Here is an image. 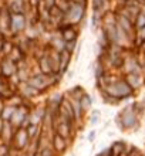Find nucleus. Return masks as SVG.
<instances>
[{
  "label": "nucleus",
  "mask_w": 145,
  "mask_h": 156,
  "mask_svg": "<svg viewBox=\"0 0 145 156\" xmlns=\"http://www.w3.org/2000/svg\"><path fill=\"white\" fill-rule=\"evenodd\" d=\"M16 62L12 61L9 57H0V77L10 80L13 75H16Z\"/></svg>",
  "instance_id": "39448f33"
},
{
  "label": "nucleus",
  "mask_w": 145,
  "mask_h": 156,
  "mask_svg": "<svg viewBox=\"0 0 145 156\" xmlns=\"http://www.w3.org/2000/svg\"><path fill=\"white\" fill-rule=\"evenodd\" d=\"M103 91H105L107 94H110L111 97H114V98H117V99H120V101H122V99H125V98H129V97L134 94V91L131 90V87L127 84L124 77L122 78L118 77L117 80L110 82Z\"/></svg>",
  "instance_id": "7ed1b4c3"
},
{
  "label": "nucleus",
  "mask_w": 145,
  "mask_h": 156,
  "mask_svg": "<svg viewBox=\"0 0 145 156\" xmlns=\"http://www.w3.org/2000/svg\"><path fill=\"white\" fill-rule=\"evenodd\" d=\"M4 38H6V37H0V57H2V53H3V44H4Z\"/></svg>",
  "instance_id": "b1692460"
},
{
  "label": "nucleus",
  "mask_w": 145,
  "mask_h": 156,
  "mask_svg": "<svg viewBox=\"0 0 145 156\" xmlns=\"http://www.w3.org/2000/svg\"><path fill=\"white\" fill-rule=\"evenodd\" d=\"M124 80L127 81V84L131 87L132 91H137L145 85V78L141 73H129V74H125Z\"/></svg>",
  "instance_id": "0eeeda50"
},
{
  "label": "nucleus",
  "mask_w": 145,
  "mask_h": 156,
  "mask_svg": "<svg viewBox=\"0 0 145 156\" xmlns=\"http://www.w3.org/2000/svg\"><path fill=\"white\" fill-rule=\"evenodd\" d=\"M12 142L14 145V148L19 149V151L26 148V145L29 142V135H27V131H26L24 128H19L14 132V135L12 136Z\"/></svg>",
  "instance_id": "6e6552de"
},
{
  "label": "nucleus",
  "mask_w": 145,
  "mask_h": 156,
  "mask_svg": "<svg viewBox=\"0 0 145 156\" xmlns=\"http://www.w3.org/2000/svg\"><path fill=\"white\" fill-rule=\"evenodd\" d=\"M77 44H78L77 41H70V43H66V47H64V48H66L67 51H70V53L73 54V53L75 51V50H77Z\"/></svg>",
  "instance_id": "5701e85b"
},
{
  "label": "nucleus",
  "mask_w": 145,
  "mask_h": 156,
  "mask_svg": "<svg viewBox=\"0 0 145 156\" xmlns=\"http://www.w3.org/2000/svg\"><path fill=\"white\" fill-rule=\"evenodd\" d=\"M71 104V108H73V114H74V118L75 121H78L84 116V109L81 108V104H80V99H75V98H68Z\"/></svg>",
  "instance_id": "2eb2a0df"
},
{
  "label": "nucleus",
  "mask_w": 145,
  "mask_h": 156,
  "mask_svg": "<svg viewBox=\"0 0 145 156\" xmlns=\"http://www.w3.org/2000/svg\"><path fill=\"white\" fill-rule=\"evenodd\" d=\"M110 3H111V0H91L92 13L104 17V14H105L108 10H111V9H110Z\"/></svg>",
  "instance_id": "9b49d317"
},
{
  "label": "nucleus",
  "mask_w": 145,
  "mask_h": 156,
  "mask_svg": "<svg viewBox=\"0 0 145 156\" xmlns=\"http://www.w3.org/2000/svg\"><path fill=\"white\" fill-rule=\"evenodd\" d=\"M50 48V45H49ZM47 48V50H49ZM37 64H38V70H40V73H43V74H54L53 71V67H51V62H50V58H49V54H47V51L43 55H40V57L37 58Z\"/></svg>",
  "instance_id": "f8f14e48"
},
{
  "label": "nucleus",
  "mask_w": 145,
  "mask_h": 156,
  "mask_svg": "<svg viewBox=\"0 0 145 156\" xmlns=\"http://www.w3.org/2000/svg\"><path fill=\"white\" fill-rule=\"evenodd\" d=\"M71 55L73 54L70 51H67L66 48L58 51V61H60V67H58V74H66V71L68 70V66H70L71 61Z\"/></svg>",
  "instance_id": "9d476101"
},
{
  "label": "nucleus",
  "mask_w": 145,
  "mask_h": 156,
  "mask_svg": "<svg viewBox=\"0 0 145 156\" xmlns=\"http://www.w3.org/2000/svg\"><path fill=\"white\" fill-rule=\"evenodd\" d=\"M94 138H96V131H91L88 135V140H94Z\"/></svg>",
  "instance_id": "393cba45"
},
{
  "label": "nucleus",
  "mask_w": 145,
  "mask_h": 156,
  "mask_svg": "<svg viewBox=\"0 0 145 156\" xmlns=\"http://www.w3.org/2000/svg\"><path fill=\"white\" fill-rule=\"evenodd\" d=\"M80 104H81V108H83L84 112H85L87 109H90V107L92 105V98L87 94V92H85V94L80 98Z\"/></svg>",
  "instance_id": "6ab92c4d"
},
{
  "label": "nucleus",
  "mask_w": 145,
  "mask_h": 156,
  "mask_svg": "<svg viewBox=\"0 0 145 156\" xmlns=\"http://www.w3.org/2000/svg\"><path fill=\"white\" fill-rule=\"evenodd\" d=\"M134 27H135V30H140L145 27V14H142L141 12L138 13V16L134 20Z\"/></svg>",
  "instance_id": "412c9836"
},
{
  "label": "nucleus",
  "mask_w": 145,
  "mask_h": 156,
  "mask_svg": "<svg viewBox=\"0 0 145 156\" xmlns=\"http://www.w3.org/2000/svg\"><path fill=\"white\" fill-rule=\"evenodd\" d=\"M85 13H87V4L70 2L64 10V21L63 23L78 26L80 23H83L85 20Z\"/></svg>",
  "instance_id": "f03ea898"
},
{
  "label": "nucleus",
  "mask_w": 145,
  "mask_h": 156,
  "mask_svg": "<svg viewBox=\"0 0 145 156\" xmlns=\"http://www.w3.org/2000/svg\"><path fill=\"white\" fill-rule=\"evenodd\" d=\"M6 2H9V0H4V3H6Z\"/></svg>",
  "instance_id": "cd10ccee"
},
{
  "label": "nucleus",
  "mask_w": 145,
  "mask_h": 156,
  "mask_svg": "<svg viewBox=\"0 0 145 156\" xmlns=\"http://www.w3.org/2000/svg\"><path fill=\"white\" fill-rule=\"evenodd\" d=\"M54 129H56V133L60 135L61 138H64V139H67L71 135V123L64 122V121H60V122L56 123Z\"/></svg>",
  "instance_id": "4468645a"
},
{
  "label": "nucleus",
  "mask_w": 145,
  "mask_h": 156,
  "mask_svg": "<svg viewBox=\"0 0 145 156\" xmlns=\"http://www.w3.org/2000/svg\"><path fill=\"white\" fill-rule=\"evenodd\" d=\"M17 107H7V105H4L3 111H2V114H0V118L3 119V121H6V122H9L10 119H12L13 114H14V111H16Z\"/></svg>",
  "instance_id": "f3484780"
},
{
  "label": "nucleus",
  "mask_w": 145,
  "mask_h": 156,
  "mask_svg": "<svg viewBox=\"0 0 145 156\" xmlns=\"http://www.w3.org/2000/svg\"><path fill=\"white\" fill-rule=\"evenodd\" d=\"M61 2H67V3H70V2H73V0H61Z\"/></svg>",
  "instance_id": "bb28decb"
},
{
  "label": "nucleus",
  "mask_w": 145,
  "mask_h": 156,
  "mask_svg": "<svg viewBox=\"0 0 145 156\" xmlns=\"http://www.w3.org/2000/svg\"><path fill=\"white\" fill-rule=\"evenodd\" d=\"M27 17L26 14H12L10 13V21H9V34L13 37H17L26 31L27 29Z\"/></svg>",
  "instance_id": "20e7f679"
},
{
  "label": "nucleus",
  "mask_w": 145,
  "mask_h": 156,
  "mask_svg": "<svg viewBox=\"0 0 145 156\" xmlns=\"http://www.w3.org/2000/svg\"><path fill=\"white\" fill-rule=\"evenodd\" d=\"M115 122L121 131H135L140 128V115L134 109L132 104L125 107L115 118Z\"/></svg>",
  "instance_id": "f257e3e1"
},
{
  "label": "nucleus",
  "mask_w": 145,
  "mask_h": 156,
  "mask_svg": "<svg viewBox=\"0 0 145 156\" xmlns=\"http://www.w3.org/2000/svg\"><path fill=\"white\" fill-rule=\"evenodd\" d=\"M9 21H10V12L3 4L0 7V31H2L4 37H7V36L10 37V34H9Z\"/></svg>",
  "instance_id": "1a4fd4ad"
},
{
  "label": "nucleus",
  "mask_w": 145,
  "mask_h": 156,
  "mask_svg": "<svg viewBox=\"0 0 145 156\" xmlns=\"http://www.w3.org/2000/svg\"><path fill=\"white\" fill-rule=\"evenodd\" d=\"M75 3H83V4H88V0H73Z\"/></svg>",
  "instance_id": "a878e982"
},
{
  "label": "nucleus",
  "mask_w": 145,
  "mask_h": 156,
  "mask_svg": "<svg viewBox=\"0 0 145 156\" xmlns=\"http://www.w3.org/2000/svg\"><path fill=\"white\" fill-rule=\"evenodd\" d=\"M85 94V91L83 90V87H73L70 91H68V98H75V99H80L83 95Z\"/></svg>",
  "instance_id": "a211bd4d"
},
{
  "label": "nucleus",
  "mask_w": 145,
  "mask_h": 156,
  "mask_svg": "<svg viewBox=\"0 0 145 156\" xmlns=\"http://www.w3.org/2000/svg\"><path fill=\"white\" fill-rule=\"evenodd\" d=\"M53 149L54 151H57V152H64L67 148V139H64V138H61L60 135H57L56 133V136H54L53 139Z\"/></svg>",
  "instance_id": "dca6fc26"
},
{
  "label": "nucleus",
  "mask_w": 145,
  "mask_h": 156,
  "mask_svg": "<svg viewBox=\"0 0 145 156\" xmlns=\"http://www.w3.org/2000/svg\"><path fill=\"white\" fill-rule=\"evenodd\" d=\"M19 88H20V95L21 98L24 99H31L36 98L37 95H40L42 92H38L34 87H31L29 82H19Z\"/></svg>",
  "instance_id": "ddd939ff"
},
{
  "label": "nucleus",
  "mask_w": 145,
  "mask_h": 156,
  "mask_svg": "<svg viewBox=\"0 0 145 156\" xmlns=\"http://www.w3.org/2000/svg\"><path fill=\"white\" fill-rule=\"evenodd\" d=\"M100 94H101V97H103V99H104V102L105 104H111V105H117V104H120L121 101L120 99H117V98H114V97H111L110 94H107L105 91H100Z\"/></svg>",
  "instance_id": "aec40b11"
},
{
  "label": "nucleus",
  "mask_w": 145,
  "mask_h": 156,
  "mask_svg": "<svg viewBox=\"0 0 145 156\" xmlns=\"http://www.w3.org/2000/svg\"><path fill=\"white\" fill-rule=\"evenodd\" d=\"M40 6L43 9H46V10H50L51 7H54L56 4H57V0H40Z\"/></svg>",
  "instance_id": "4be33fe9"
},
{
  "label": "nucleus",
  "mask_w": 145,
  "mask_h": 156,
  "mask_svg": "<svg viewBox=\"0 0 145 156\" xmlns=\"http://www.w3.org/2000/svg\"><path fill=\"white\" fill-rule=\"evenodd\" d=\"M4 6L12 14H26V12L30 7L27 0H9L4 3Z\"/></svg>",
  "instance_id": "423d86ee"
}]
</instances>
